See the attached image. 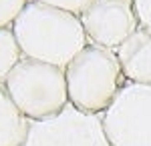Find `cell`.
Masks as SVG:
<instances>
[{
    "mask_svg": "<svg viewBox=\"0 0 151 146\" xmlns=\"http://www.w3.org/2000/svg\"><path fill=\"white\" fill-rule=\"evenodd\" d=\"M65 76L69 102L87 114H103L127 82L117 52L95 42L67 64Z\"/></svg>",
    "mask_w": 151,
    "mask_h": 146,
    "instance_id": "7a4b0ae2",
    "label": "cell"
},
{
    "mask_svg": "<svg viewBox=\"0 0 151 146\" xmlns=\"http://www.w3.org/2000/svg\"><path fill=\"white\" fill-rule=\"evenodd\" d=\"M4 86L12 102L30 122L55 118L69 106L65 68L22 56L6 76Z\"/></svg>",
    "mask_w": 151,
    "mask_h": 146,
    "instance_id": "3957f363",
    "label": "cell"
},
{
    "mask_svg": "<svg viewBox=\"0 0 151 146\" xmlns=\"http://www.w3.org/2000/svg\"><path fill=\"white\" fill-rule=\"evenodd\" d=\"M101 122L111 146H151V84L125 82Z\"/></svg>",
    "mask_w": 151,
    "mask_h": 146,
    "instance_id": "277c9868",
    "label": "cell"
},
{
    "mask_svg": "<svg viewBox=\"0 0 151 146\" xmlns=\"http://www.w3.org/2000/svg\"><path fill=\"white\" fill-rule=\"evenodd\" d=\"M22 56L36 58L67 68L73 58L89 44L79 14L28 0L12 22Z\"/></svg>",
    "mask_w": 151,
    "mask_h": 146,
    "instance_id": "6da1fadb",
    "label": "cell"
},
{
    "mask_svg": "<svg viewBox=\"0 0 151 146\" xmlns=\"http://www.w3.org/2000/svg\"><path fill=\"white\" fill-rule=\"evenodd\" d=\"M89 42L117 50L137 30L133 0H91L79 14Z\"/></svg>",
    "mask_w": 151,
    "mask_h": 146,
    "instance_id": "5b68a950",
    "label": "cell"
},
{
    "mask_svg": "<svg viewBox=\"0 0 151 146\" xmlns=\"http://www.w3.org/2000/svg\"><path fill=\"white\" fill-rule=\"evenodd\" d=\"M28 0H0V28L12 26L14 18L20 14Z\"/></svg>",
    "mask_w": 151,
    "mask_h": 146,
    "instance_id": "9c48e42d",
    "label": "cell"
},
{
    "mask_svg": "<svg viewBox=\"0 0 151 146\" xmlns=\"http://www.w3.org/2000/svg\"><path fill=\"white\" fill-rule=\"evenodd\" d=\"M36 2H42V4H48V6H57V8L69 10L73 14H81L91 0H36Z\"/></svg>",
    "mask_w": 151,
    "mask_h": 146,
    "instance_id": "30bf717a",
    "label": "cell"
},
{
    "mask_svg": "<svg viewBox=\"0 0 151 146\" xmlns=\"http://www.w3.org/2000/svg\"><path fill=\"white\" fill-rule=\"evenodd\" d=\"M30 120L12 102L4 82H0V146H26Z\"/></svg>",
    "mask_w": 151,
    "mask_h": 146,
    "instance_id": "52a82bcc",
    "label": "cell"
},
{
    "mask_svg": "<svg viewBox=\"0 0 151 146\" xmlns=\"http://www.w3.org/2000/svg\"><path fill=\"white\" fill-rule=\"evenodd\" d=\"M133 8L139 26L151 28V0H133Z\"/></svg>",
    "mask_w": 151,
    "mask_h": 146,
    "instance_id": "8fae6325",
    "label": "cell"
},
{
    "mask_svg": "<svg viewBox=\"0 0 151 146\" xmlns=\"http://www.w3.org/2000/svg\"><path fill=\"white\" fill-rule=\"evenodd\" d=\"M115 52L127 82L151 84V28L137 26Z\"/></svg>",
    "mask_w": 151,
    "mask_h": 146,
    "instance_id": "8992f818",
    "label": "cell"
},
{
    "mask_svg": "<svg viewBox=\"0 0 151 146\" xmlns=\"http://www.w3.org/2000/svg\"><path fill=\"white\" fill-rule=\"evenodd\" d=\"M22 58V50L12 32V26L0 28V82H4L6 76L12 72Z\"/></svg>",
    "mask_w": 151,
    "mask_h": 146,
    "instance_id": "ba28073f",
    "label": "cell"
}]
</instances>
